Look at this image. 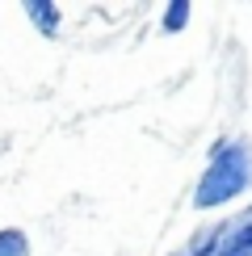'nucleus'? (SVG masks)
Here are the masks:
<instances>
[{
    "label": "nucleus",
    "instance_id": "nucleus-5",
    "mask_svg": "<svg viewBox=\"0 0 252 256\" xmlns=\"http://www.w3.org/2000/svg\"><path fill=\"white\" fill-rule=\"evenodd\" d=\"M189 17H194V4H189V0H172V4H164V13H160V30L164 34H181V30L189 26Z\"/></svg>",
    "mask_w": 252,
    "mask_h": 256
},
{
    "label": "nucleus",
    "instance_id": "nucleus-2",
    "mask_svg": "<svg viewBox=\"0 0 252 256\" xmlns=\"http://www.w3.org/2000/svg\"><path fill=\"white\" fill-rule=\"evenodd\" d=\"M227 227H231V218H218V222H206V227H198V231H194V240H189V248H185V256H223Z\"/></svg>",
    "mask_w": 252,
    "mask_h": 256
},
{
    "label": "nucleus",
    "instance_id": "nucleus-7",
    "mask_svg": "<svg viewBox=\"0 0 252 256\" xmlns=\"http://www.w3.org/2000/svg\"><path fill=\"white\" fill-rule=\"evenodd\" d=\"M248 210H252V202H248Z\"/></svg>",
    "mask_w": 252,
    "mask_h": 256
},
{
    "label": "nucleus",
    "instance_id": "nucleus-6",
    "mask_svg": "<svg viewBox=\"0 0 252 256\" xmlns=\"http://www.w3.org/2000/svg\"><path fill=\"white\" fill-rule=\"evenodd\" d=\"M0 256H30L26 231H17V227H4V231H0Z\"/></svg>",
    "mask_w": 252,
    "mask_h": 256
},
{
    "label": "nucleus",
    "instance_id": "nucleus-1",
    "mask_svg": "<svg viewBox=\"0 0 252 256\" xmlns=\"http://www.w3.org/2000/svg\"><path fill=\"white\" fill-rule=\"evenodd\" d=\"M252 198V138L244 134H223L210 143L206 168L198 176L189 206L210 214V210H227Z\"/></svg>",
    "mask_w": 252,
    "mask_h": 256
},
{
    "label": "nucleus",
    "instance_id": "nucleus-8",
    "mask_svg": "<svg viewBox=\"0 0 252 256\" xmlns=\"http://www.w3.org/2000/svg\"><path fill=\"white\" fill-rule=\"evenodd\" d=\"M176 256H185V252H176Z\"/></svg>",
    "mask_w": 252,
    "mask_h": 256
},
{
    "label": "nucleus",
    "instance_id": "nucleus-3",
    "mask_svg": "<svg viewBox=\"0 0 252 256\" xmlns=\"http://www.w3.org/2000/svg\"><path fill=\"white\" fill-rule=\"evenodd\" d=\"M231 252H244V256H252V210H244V214H231L223 256H231Z\"/></svg>",
    "mask_w": 252,
    "mask_h": 256
},
{
    "label": "nucleus",
    "instance_id": "nucleus-4",
    "mask_svg": "<svg viewBox=\"0 0 252 256\" xmlns=\"http://www.w3.org/2000/svg\"><path fill=\"white\" fill-rule=\"evenodd\" d=\"M26 13L34 17V26H38L46 38H55V34H59V4H55V0H30Z\"/></svg>",
    "mask_w": 252,
    "mask_h": 256
}]
</instances>
